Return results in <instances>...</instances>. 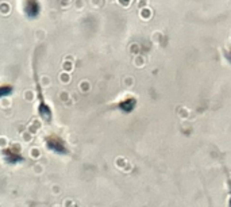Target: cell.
Segmentation results:
<instances>
[{
	"label": "cell",
	"instance_id": "277c9868",
	"mask_svg": "<svg viewBox=\"0 0 231 207\" xmlns=\"http://www.w3.org/2000/svg\"><path fill=\"white\" fill-rule=\"evenodd\" d=\"M134 107H135V100L134 99H126L124 102L119 103V108L123 111V113H131L134 110Z\"/></svg>",
	"mask_w": 231,
	"mask_h": 207
},
{
	"label": "cell",
	"instance_id": "5b68a950",
	"mask_svg": "<svg viewBox=\"0 0 231 207\" xmlns=\"http://www.w3.org/2000/svg\"><path fill=\"white\" fill-rule=\"evenodd\" d=\"M12 92H14V88H12L11 85H8V84H1V85H0V99L7 98Z\"/></svg>",
	"mask_w": 231,
	"mask_h": 207
},
{
	"label": "cell",
	"instance_id": "6da1fadb",
	"mask_svg": "<svg viewBox=\"0 0 231 207\" xmlns=\"http://www.w3.org/2000/svg\"><path fill=\"white\" fill-rule=\"evenodd\" d=\"M45 146L50 152H54L57 154H61V156L69 154V148L65 144V141L61 137H58V135H55V134H50V135H47L45 138Z\"/></svg>",
	"mask_w": 231,
	"mask_h": 207
},
{
	"label": "cell",
	"instance_id": "3957f363",
	"mask_svg": "<svg viewBox=\"0 0 231 207\" xmlns=\"http://www.w3.org/2000/svg\"><path fill=\"white\" fill-rule=\"evenodd\" d=\"M24 12L30 19H34L41 14V4L38 0H26L24 3Z\"/></svg>",
	"mask_w": 231,
	"mask_h": 207
},
{
	"label": "cell",
	"instance_id": "8992f818",
	"mask_svg": "<svg viewBox=\"0 0 231 207\" xmlns=\"http://www.w3.org/2000/svg\"><path fill=\"white\" fill-rule=\"evenodd\" d=\"M228 207H231V194H230V199H228Z\"/></svg>",
	"mask_w": 231,
	"mask_h": 207
},
{
	"label": "cell",
	"instance_id": "7a4b0ae2",
	"mask_svg": "<svg viewBox=\"0 0 231 207\" xmlns=\"http://www.w3.org/2000/svg\"><path fill=\"white\" fill-rule=\"evenodd\" d=\"M1 157H3L4 163H7V164H10V165H16V164L24 161V157H23V154L20 153L19 149L12 148V146L3 149V150H1Z\"/></svg>",
	"mask_w": 231,
	"mask_h": 207
}]
</instances>
